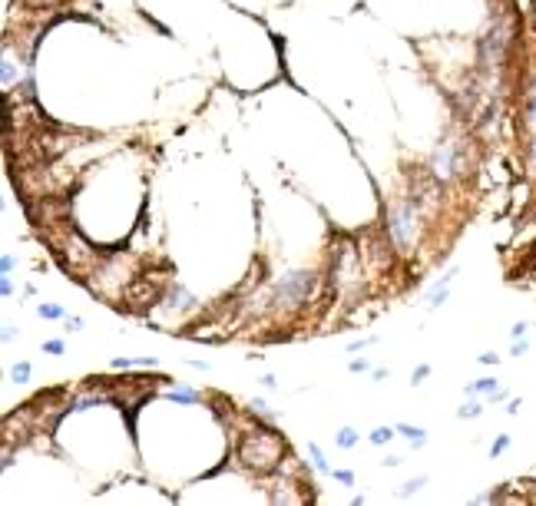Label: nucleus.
Returning <instances> with one entry per match:
<instances>
[{"label":"nucleus","instance_id":"nucleus-1","mask_svg":"<svg viewBox=\"0 0 536 506\" xmlns=\"http://www.w3.org/2000/svg\"><path fill=\"white\" fill-rule=\"evenodd\" d=\"M278 453H282V443H278L272 434H265V430L252 434L248 440H245V447H242L245 463H248V467H255V470H268V467L278 460Z\"/></svg>","mask_w":536,"mask_h":506},{"label":"nucleus","instance_id":"nucleus-2","mask_svg":"<svg viewBox=\"0 0 536 506\" xmlns=\"http://www.w3.org/2000/svg\"><path fill=\"white\" fill-rule=\"evenodd\" d=\"M308 288H311V275H308V271H295V275H288L282 285L275 288V298H285L288 305H295V301H305Z\"/></svg>","mask_w":536,"mask_h":506},{"label":"nucleus","instance_id":"nucleus-3","mask_svg":"<svg viewBox=\"0 0 536 506\" xmlns=\"http://www.w3.org/2000/svg\"><path fill=\"white\" fill-rule=\"evenodd\" d=\"M407 219H410V206H404L401 212L394 215V222H391V232H394V238L401 242V245L407 242Z\"/></svg>","mask_w":536,"mask_h":506},{"label":"nucleus","instance_id":"nucleus-4","mask_svg":"<svg viewBox=\"0 0 536 506\" xmlns=\"http://www.w3.org/2000/svg\"><path fill=\"white\" fill-rule=\"evenodd\" d=\"M401 434L407 437L414 447H424V443H427V437H424V430H420V427H407V424H401Z\"/></svg>","mask_w":536,"mask_h":506},{"label":"nucleus","instance_id":"nucleus-5","mask_svg":"<svg viewBox=\"0 0 536 506\" xmlns=\"http://www.w3.org/2000/svg\"><path fill=\"white\" fill-rule=\"evenodd\" d=\"M467 394H500V390H497V380H480V384H470Z\"/></svg>","mask_w":536,"mask_h":506},{"label":"nucleus","instance_id":"nucleus-6","mask_svg":"<svg viewBox=\"0 0 536 506\" xmlns=\"http://www.w3.org/2000/svg\"><path fill=\"white\" fill-rule=\"evenodd\" d=\"M358 443V434L351 427H344V430H338V447H344V450H351V447H354Z\"/></svg>","mask_w":536,"mask_h":506},{"label":"nucleus","instance_id":"nucleus-7","mask_svg":"<svg viewBox=\"0 0 536 506\" xmlns=\"http://www.w3.org/2000/svg\"><path fill=\"white\" fill-rule=\"evenodd\" d=\"M10 377H14L17 384H24V380L30 377V364H24V361H20V364H14V367H10Z\"/></svg>","mask_w":536,"mask_h":506},{"label":"nucleus","instance_id":"nucleus-8","mask_svg":"<svg viewBox=\"0 0 536 506\" xmlns=\"http://www.w3.org/2000/svg\"><path fill=\"white\" fill-rule=\"evenodd\" d=\"M434 162L440 166V172H450V146H443L440 156H434Z\"/></svg>","mask_w":536,"mask_h":506},{"label":"nucleus","instance_id":"nucleus-9","mask_svg":"<svg viewBox=\"0 0 536 506\" xmlns=\"http://www.w3.org/2000/svg\"><path fill=\"white\" fill-rule=\"evenodd\" d=\"M391 437H394V434H391V430H387V427H378V430H374V434H371V443H387V440H391Z\"/></svg>","mask_w":536,"mask_h":506},{"label":"nucleus","instance_id":"nucleus-10","mask_svg":"<svg viewBox=\"0 0 536 506\" xmlns=\"http://www.w3.org/2000/svg\"><path fill=\"white\" fill-rule=\"evenodd\" d=\"M420 486H424V476H417V480H410V483H404V490H401V496H410V493H417Z\"/></svg>","mask_w":536,"mask_h":506},{"label":"nucleus","instance_id":"nucleus-11","mask_svg":"<svg viewBox=\"0 0 536 506\" xmlns=\"http://www.w3.org/2000/svg\"><path fill=\"white\" fill-rule=\"evenodd\" d=\"M169 397H172V400H182V403H189V400H196L199 394H196V390H172Z\"/></svg>","mask_w":536,"mask_h":506},{"label":"nucleus","instance_id":"nucleus-12","mask_svg":"<svg viewBox=\"0 0 536 506\" xmlns=\"http://www.w3.org/2000/svg\"><path fill=\"white\" fill-rule=\"evenodd\" d=\"M457 414H460V417H477V414H480V403H464Z\"/></svg>","mask_w":536,"mask_h":506},{"label":"nucleus","instance_id":"nucleus-13","mask_svg":"<svg viewBox=\"0 0 536 506\" xmlns=\"http://www.w3.org/2000/svg\"><path fill=\"white\" fill-rule=\"evenodd\" d=\"M308 450H311V457H315V467H318V470H328V463H324V457H321V450H318L315 443H311V447H308Z\"/></svg>","mask_w":536,"mask_h":506},{"label":"nucleus","instance_id":"nucleus-14","mask_svg":"<svg viewBox=\"0 0 536 506\" xmlns=\"http://www.w3.org/2000/svg\"><path fill=\"white\" fill-rule=\"evenodd\" d=\"M40 315H43V318H60V315H63V308H56V305H43Z\"/></svg>","mask_w":536,"mask_h":506},{"label":"nucleus","instance_id":"nucleus-15","mask_svg":"<svg viewBox=\"0 0 536 506\" xmlns=\"http://www.w3.org/2000/svg\"><path fill=\"white\" fill-rule=\"evenodd\" d=\"M506 443H510V440H506V437H500V440L493 443V457H497V453H503V450H506Z\"/></svg>","mask_w":536,"mask_h":506},{"label":"nucleus","instance_id":"nucleus-16","mask_svg":"<svg viewBox=\"0 0 536 506\" xmlns=\"http://www.w3.org/2000/svg\"><path fill=\"white\" fill-rule=\"evenodd\" d=\"M0 268H4V275H7V271L14 268V258H10V255H4V261H0Z\"/></svg>","mask_w":536,"mask_h":506},{"label":"nucleus","instance_id":"nucleus-17","mask_svg":"<svg viewBox=\"0 0 536 506\" xmlns=\"http://www.w3.org/2000/svg\"><path fill=\"white\" fill-rule=\"evenodd\" d=\"M47 351H50V354H60V351H63V344H60V341H50Z\"/></svg>","mask_w":536,"mask_h":506},{"label":"nucleus","instance_id":"nucleus-18","mask_svg":"<svg viewBox=\"0 0 536 506\" xmlns=\"http://www.w3.org/2000/svg\"><path fill=\"white\" fill-rule=\"evenodd\" d=\"M420 377H427V367H417V374H414V380H410V384H420Z\"/></svg>","mask_w":536,"mask_h":506},{"label":"nucleus","instance_id":"nucleus-19","mask_svg":"<svg viewBox=\"0 0 536 506\" xmlns=\"http://www.w3.org/2000/svg\"><path fill=\"white\" fill-rule=\"evenodd\" d=\"M533 119H536V99H533Z\"/></svg>","mask_w":536,"mask_h":506}]
</instances>
